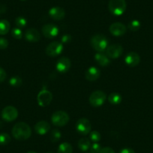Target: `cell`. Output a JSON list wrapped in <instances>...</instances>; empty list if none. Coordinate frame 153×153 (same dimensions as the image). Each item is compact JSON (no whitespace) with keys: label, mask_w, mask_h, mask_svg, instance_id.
<instances>
[{"label":"cell","mask_w":153,"mask_h":153,"mask_svg":"<svg viewBox=\"0 0 153 153\" xmlns=\"http://www.w3.org/2000/svg\"><path fill=\"white\" fill-rule=\"evenodd\" d=\"M91 145L92 144H91L90 140L86 137H83L81 139H80L78 141V143H77L78 148L82 152L88 151L90 149Z\"/></svg>","instance_id":"20"},{"label":"cell","mask_w":153,"mask_h":153,"mask_svg":"<svg viewBox=\"0 0 153 153\" xmlns=\"http://www.w3.org/2000/svg\"><path fill=\"white\" fill-rule=\"evenodd\" d=\"M49 15L53 20H61L65 17V11L61 7H53L50 9Z\"/></svg>","instance_id":"16"},{"label":"cell","mask_w":153,"mask_h":153,"mask_svg":"<svg viewBox=\"0 0 153 153\" xmlns=\"http://www.w3.org/2000/svg\"><path fill=\"white\" fill-rule=\"evenodd\" d=\"M9 83L11 86H14V87H19L23 83V80H22L21 77H20L19 76H14L9 80Z\"/></svg>","instance_id":"24"},{"label":"cell","mask_w":153,"mask_h":153,"mask_svg":"<svg viewBox=\"0 0 153 153\" xmlns=\"http://www.w3.org/2000/svg\"><path fill=\"white\" fill-rule=\"evenodd\" d=\"M11 35L16 39H21L22 37H23V32H22L21 29H20V28H14L11 30Z\"/></svg>","instance_id":"30"},{"label":"cell","mask_w":153,"mask_h":153,"mask_svg":"<svg viewBox=\"0 0 153 153\" xmlns=\"http://www.w3.org/2000/svg\"><path fill=\"white\" fill-rule=\"evenodd\" d=\"M122 101H123V98L121 95L117 92L110 94L108 96V101L113 105H118L122 102Z\"/></svg>","instance_id":"21"},{"label":"cell","mask_w":153,"mask_h":153,"mask_svg":"<svg viewBox=\"0 0 153 153\" xmlns=\"http://www.w3.org/2000/svg\"><path fill=\"white\" fill-rule=\"evenodd\" d=\"M141 24L140 23L139 20H134L132 21H131L128 24V29H130L132 32H137V31L139 30L140 29Z\"/></svg>","instance_id":"26"},{"label":"cell","mask_w":153,"mask_h":153,"mask_svg":"<svg viewBox=\"0 0 153 153\" xmlns=\"http://www.w3.org/2000/svg\"><path fill=\"white\" fill-rule=\"evenodd\" d=\"M47 153H53V152H47Z\"/></svg>","instance_id":"38"},{"label":"cell","mask_w":153,"mask_h":153,"mask_svg":"<svg viewBox=\"0 0 153 153\" xmlns=\"http://www.w3.org/2000/svg\"><path fill=\"white\" fill-rule=\"evenodd\" d=\"M15 24L20 29H23V28L26 27V24H27V20L23 17H17L15 19Z\"/></svg>","instance_id":"28"},{"label":"cell","mask_w":153,"mask_h":153,"mask_svg":"<svg viewBox=\"0 0 153 153\" xmlns=\"http://www.w3.org/2000/svg\"><path fill=\"white\" fill-rule=\"evenodd\" d=\"M11 137L7 133L0 134V145L5 146L11 142Z\"/></svg>","instance_id":"27"},{"label":"cell","mask_w":153,"mask_h":153,"mask_svg":"<svg viewBox=\"0 0 153 153\" xmlns=\"http://www.w3.org/2000/svg\"><path fill=\"white\" fill-rule=\"evenodd\" d=\"M51 130V125L46 121H40L35 126V131L38 134L45 135Z\"/></svg>","instance_id":"18"},{"label":"cell","mask_w":153,"mask_h":153,"mask_svg":"<svg viewBox=\"0 0 153 153\" xmlns=\"http://www.w3.org/2000/svg\"><path fill=\"white\" fill-rule=\"evenodd\" d=\"M1 116L5 121H14L18 117V110L13 106H7L2 110Z\"/></svg>","instance_id":"8"},{"label":"cell","mask_w":153,"mask_h":153,"mask_svg":"<svg viewBox=\"0 0 153 153\" xmlns=\"http://www.w3.org/2000/svg\"><path fill=\"white\" fill-rule=\"evenodd\" d=\"M101 134L97 131H93L89 133V140L93 143H98L101 140Z\"/></svg>","instance_id":"29"},{"label":"cell","mask_w":153,"mask_h":153,"mask_svg":"<svg viewBox=\"0 0 153 153\" xmlns=\"http://www.w3.org/2000/svg\"><path fill=\"white\" fill-rule=\"evenodd\" d=\"M126 7V0H110L108 4L109 11L115 16H120L124 14Z\"/></svg>","instance_id":"3"},{"label":"cell","mask_w":153,"mask_h":153,"mask_svg":"<svg viewBox=\"0 0 153 153\" xmlns=\"http://www.w3.org/2000/svg\"><path fill=\"white\" fill-rule=\"evenodd\" d=\"M101 146L98 143H93L90 146V152L91 153H100L101 150Z\"/></svg>","instance_id":"31"},{"label":"cell","mask_w":153,"mask_h":153,"mask_svg":"<svg viewBox=\"0 0 153 153\" xmlns=\"http://www.w3.org/2000/svg\"><path fill=\"white\" fill-rule=\"evenodd\" d=\"M23 1H24V0H23Z\"/></svg>","instance_id":"39"},{"label":"cell","mask_w":153,"mask_h":153,"mask_svg":"<svg viewBox=\"0 0 153 153\" xmlns=\"http://www.w3.org/2000/svg\"><path fill=\"white\" fill-rule=\"evenodd\" d=\"M92 126L89 120L86 118L79 119L76 123V130L82 135H87L90 133Z\"/></svg>","instance_id":"6"},{"label":"cell","mask_w":153,"mask_h":153,"mask_svg":"<svg viewBox=\"0 0 153 153\" xmlns=\"http://www.w3.org/2000/svg\"><path fill=\"white\" fill-rule=\"evenodd\" d=\"M125 62L129 67H136L140 62V56L135 52H129L125 57Z\"/></svg>","instance_id":"13"},{"label":"cell","mask_w":153,"mask_h":153,"mask_svg":"<svg viewBox=\"0 0 153 153\" xmlns=\"http://www.w3.org/2000/svg\"><path fill=\"white\" fill-rule=\"evenodd\" d=\"M107 99V95L104 92L96 90L92 92L89 98V103L94 107H99L104 104Z\"/></svg>","instance_id":"5"},{"label":"cell","mask_w":153,"mask_h":153,"mask_svg":"<svg viewBox=\"0 0 153 153\" xmlns=\"http://www.w3.org/2000/svg\"><path fill=\"white\" fill-rule=\"evenodd\" d=\"M53 99V95L50 91L47 89H43L38 93L37 97V101L41 107H47L51 103Z\"/></svg>","instance_id":"9"},{"label":"cell","mask_w":153,"mask_h":153,"mask_svg":"<svg viewBox=\"0 0 153 153\" xmlns=\"http://www.w3.org/2000/svg\"><path fill=\"white\" fill-rule=\"evenodd\" d=\"M73 147L69 143L65 142L60 144L57 149V153H72Z\"/></svg>","instance_id":"22"},{"label":"cell","mask_w":153,"mask_h":153,"mask_svg":"<svg viewBox=\"0 0 153 153\" xmlns=\"http://www.w3.org/2000/svg\"><path fill=\"white\" fill-rule=\"evenodd\" d=\"M105 53L110 59H116L122 56L123 53V48L122 45L119 44H113L107 47Z\"/></svg>","instance_id":"10"},{"label":"cell","mask_w":153,"mask_h":153,"mask_svg":"<svg viewBox=\"0 0 153 153\" xmlns=\"http://www.w3.org/2000/svg\"><path fill=\"white\" fill-rule=\"evenodd\" d=\"M25 38L26 40L29 42H38L41 39V34L36 29L30 28L28 29L25 32Z\"/></svg>","instance_id":"15"},{"label":"cell","mask_w":153,"mask_h":153,"mask_svg":"<svg viewBox=\"0 0 153 153\" xmlns=\"http://www.w3.org/2000/svg\"><path fill=\"white\" fill-rule=\"evenodd\" d=\"M95 59L96 62L102 67H106L110 64V59L103 52L97 53L95 55Z\"/></svg>","instance_id":"19"},{"label":"cell","mask_w":153,"mask_h":153,"mask_svg":"<svg viewBox=\"0 0 153 153\" xmlns=\"http://www.w3.org/2000/svg\"><path fill=\"white\" fill-rule=\"evenodd\" d=\"M12 135L17 140H26L32 135V129L26 123H18L12 128Z\"/></svg>","instance_id":"1"},{"label":"cell","mask_w":153,"mask_h":153,"mask_svg":"<svg viewBox=\"0 0 153 153\" xmlns=\"http://www.w3.org/2000/svg\"><path fill=\"white\" fill-rule=\"evenodd\" d=\"M61 132L59 130H57V129H53V130L51 131L50 138H51V140L52 141L53 143H56L61 139Z\"/></svg>","instance_id":"25"},{"label":"cell","mask_w":153,"mask_h":153,"mask_svg":"<svg viewBox=\"0 0 153 153\" xmlns=\"http://www.w3.org/2000/svg\"><path fill=\"white\" fill-rule=\"evenodd\" d=\"M42 34L44 36L48 38H53L58 35L59 30L58 26H56L53 23H48L43 26L42 29Z\"/></svg>","instance_id":"11"},{"label":"cell","mask_w":153,"mask_h":153,"mask_svg":"<svg viewBox=\"0 0 153 153\" xmlns=\"http://www.w3.org/2000/svg\"><path fill=\"white\" fill-rule=\"evenodd\" d=\"M126 31H127L126 26L120 22L113 23L110 26V32L116 37L123 36L126 33Z\"/></svg>","instance_id":"12"},{"label":"cell","mask_w":153,"mask_h":153,"mask_svg":"<svg viewBox=\"0 0 153 153\" xmlns=\"http://www.w3.org/2000/svg\"><path fill=\"white\" fill-rule=\"evenodd\" d=\"M8 47V42L7 39L4 38H0V49H6Z\"/></svg>","instance_id":"32"},{"label":"cell","mask_w":153,"mask_h":153,"mask_svg":"<svg viewBox=\"0 0 153 153\" xmlns=\"http://www.w3.org/2000/svg\"><path fill=\"white\" fill-rule=\"evenodd\" d=\"M26 153H37V152H34V151H30V152H26Z\"/></svg>","instance_id":"37"},{"label":"cell","mask_w":153,"mask_h":153,"mask_svg":"<svg viewBox=\"0 0 153 153\" xmlns=\"http://www.w3.org/2000/svg\"><path fill=\"white\" fill-rule=\"evenodd\" d=\"M89 153H91V152H89Z\"/></svg>","instance_id":"40"},{"label":"cell","mask_w":153,"mask_h":153,"mask_svg":"<svg viewBox=\"0 0 153 153\" xmlns=\"http://www.w3.org/2000/svg\"><path fill=\"white\" fill-rule=\"evenodd\" d=\"M90 44L92 48L97 52H104L108 47V40L104 35L97 34L92 37Z\"/></svg>","instance_id":"2"},{"label":"cell","mask_w":153,"mask_h":153,"mask_svg":"<svg viewBox=\"0 0 153 153\" xmlns=\"http://www.w3.org/2000/svg\"><path fill=\"white\" fill-rule=\"evenodd\" d=\"M10 28H11V25L8 20H0V35H6L9 32Z\"/></svg>","instance_id":"23"},{"label":"cell","mask_w":153,"mask_h":153,"mask_svg":"<svg viewBox=\"0 0 153 153\" xmlns=\"http://www.w3.org/2000/svg\"><path fill=\"white\" fill-rule=\"evenodd\" d=\"M71 66V62L68 57H62L56 62V70L60 73H66Z\"/></svg>","instance_id":"14"},{"label":"cell","mask_w":153,"mask_h":153,"mask_svg":"<svg viewBox=\"0 0 153 153\" xmlns=\"http://www.w3.org/2000/svg\"><path fill=\"white\" fill-rule=\"evenodd\" d=\"M100 153H115V152L110 147H104V148L101 149Z\"/></svg>","instance_id":"35"},{"label":"cell","mask_w":153,"mask_h":153,"mask_svg":"<svg viewBox=\"0 0 153 153\" xmlns=\"http://www.w3.org/2000/svg\"><path fill=\"white\" fill-rule=\"evenodd\" d=\"M69 120H70L69 115L62 110L54 112L51 117L52 123L55 126H58V127H62L67 125Z\"/></svg>","instance_id":"4"},{"label":"cell","mask_w":153,"mask_h":153,"mask_svg":"<svg viewBox=\"0 0 153 153\" xmlns=\"http://www.w3.org/2000/svg\"><path fill=\"white\" fill-rule=\"evenodd\" d=\"M64 50L61 42H53L48 45L46 48V54L51 57H56L60 55Z\"/></svg>","instance_id":"7"},{"label":"cell","mask_w":153,"mask_h":153,"mask_svg":"<svg viewBox=\"0 0 153 153\" xmlns=\"http://www.w3.org/2000/svg\"><path fill=\"white\" fill-rule=\"evenodd\" d=\"M85 76H86V80H89V81H95L101 76V71L98 68L92 66V67H90L86 70Z\"/></svg>","instance_id":"17"},{"label":"cell","mask_w":153,"mask_h":153,"mask_svg":"<svg viewBox=\"0 0 153 153\" xmlns=\"http://www.w3.org/2000/svg\"><path fill=\"white\" fill-rule=\"evenodd\" d=\"M119 153H135V152L131 148H124L120 150Z\"/></svg>","instance_id":"36"},{"label":"cell","mask_w":153,"mask_h":153,"mask_svg":"<svg viewBox=\"0 0 153 153\" xmlns=\"http://www.w3.org/2000/svg\"><path fill=\"white\" fill-rule=\"evenodd\" d=\"M71 42V36L69 34H65L63 35L61 38V43L62 44H67Z\"/></svg>","instance_id":"33"},{"label":"cell","mask_w":153,"mask_h":153,"mask_svg":"<svg viewBox=\"0 0 153 153\" xmlns=\"http://www.w3.org/2000/svg\"><path fill=\"white\" fill-rule=\"evenodd\" d=\"M6 76L7 74L5 72V71L2 68L0 67V83L5 81V80L6 79Z\"/></svg>","instance_id":"34"}]
</instances>
